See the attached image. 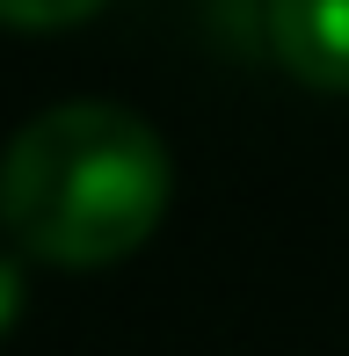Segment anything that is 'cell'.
<instances>
[{
  "label": "cell",
  "instance_id": "obj_3",
  "mask_svg": "<svg viewBox=\"0 0 349 356\" xmlns=\"http://www.w3.org/2000/svg\"><path fill=\"white\" fill-rule=\"evenodd\" d=\"M102 0H0V22L15 29H66V22H88Z\"/></svg>",
  "mask_w": 349,
  "mask_h": 356
},
{
  "label": "cell",
  "instance_id": "obj_2",
  "mask_svg": "<svg viewBox=\"0 0 349 356\" xmlns=\"http://www.w3.org/2000/svg\"><path fill=\"white\" fill-rule=\"evenodd\" d=\"M269 37L306 88L349 95V0H269Z\"/></svg>",
  "mask_w": 349,
  "mask_h": 356
},
{
  "label": "cell",
  "instance_id": "obj_1",
  "mask_svg": "<svg viewBox=\"0 0 349 356\" xmlns=\"http://www.w3.org/2000/svg\"><path fill=\"white\" fill-rule=\"evenodd\" d=\"M168 145L117 102L44 109L0 160V225L22 254L58 269H102L146 248L168 211Z\"/></svg>",
  "mask_w": 349,
  "mask_h": 356
},
{
  "label": "cell",
  "instance_id": "obj_4",
  "mask_svg": "<svg viewBox=\"0 0 349 356\" xmlns=\"http://www.w3.org/2000/svg\"><path fill=\"white\" fill-rule=\"evenodd\" d=\"M15 305H22V269H15L8 254H0V334L15 327Z\"/></svg>",
  "mask_w": 349,
  "mask_h": 356
}]
</instances>
